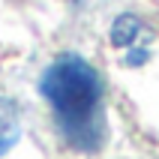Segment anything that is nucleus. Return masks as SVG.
Returning <instances> with one entry per match:
<instances>
[{"label": "nucleus", "instance_id": "f257e3e1", "mask_svg": "<svg viewBox=\"0 0 159 159\" xmlns=\"http://www.w3.org/2000/svg\"><path fill=\"white\" fill-rule=\"evenodd\" d=\"M39 93L54 114L63 141L81 153H96L105 144L102 78L78 54H60L42 72Z\"/></svg>", "mask_w": 159, "mask_h": 159}, {"label": "nucleus", "instance_id": "f03ea898", "mask_svg": "<svg viewBox=\"0 0 159 159\" xmlns=\"http://www.w3.org/2000/svg\"><path fill=\"white\" fill-rule=\"evenodd\" d=\"M21 138V114L12 99L0 96V156H6Z\"/></svg>", "mask_w": 159, "mask_h": 159}, {"label": "nucleus", "instance_id": "7ed1b4c3", "mask_svg": "<svg viewBox=\"0 0 159 159\" xmlns=\"http://www.w3.org/2000/svg\"><path fill=\"white\" fill-rule=\"evenodd\" d=\"M141 33H144L141 18L117 15L114 24H111V45H117V48H135V42L141 39Z\"/></svg>", "mask_w": 159, "mask_h": 159}]
</instances>
